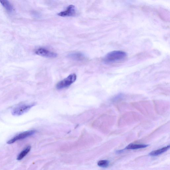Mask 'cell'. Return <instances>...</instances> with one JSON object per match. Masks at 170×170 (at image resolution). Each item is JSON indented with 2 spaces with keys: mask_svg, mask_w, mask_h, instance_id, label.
I'll return each mask as SVG.
<instances>
[{
  "mask_svg": "<svg viewBox=\"0 0 170 170\" xmlns=\"http://www.w3.org/2000/svg\"><path fill=\"white\" fill-rule=\"evenodd\" d=\"M127 54L121 51H114L107 54L104 59V62L106 64L119 61L125 59Z\"/></svg>",
  "mask_w": 170,
  "mask_h": 170,
  "instance_id": "obj_1",
  "label": "cell"
},
{
  "mask_svg": "<svg viewBox=\"0 0 170 170\" xmlns=\"http://www.w3.org/2000/svg\"><path fill=\"white\" fill-rule=\"evenodd\" d=\"M35 132V131L32 130L28 131H27L22 133L8 141V142H7V144H13V143H15L17 141L25 139L26 138L34 134Z\"/></svg>",
  "mask_w": 170,
  "mask_h": 170,
  "instance_id": "obj_4",
  "label": "cell"
},
{
  "mask_svg": "<svg viewBox=\"0 0 170 170\" xmlns=\"http://www.w3.org/2000/svg\"><path fill=\"white\" fill-rule=\"evenodd\" d=\"M109 162L107 160H101L98 162V166L102 167H107L108 166Z\"/></svg>",
  "mask_w": 170,
  "mask_h": 170,
  "instance_id": "obj_12",
  "label": "cell"
},
{
  "mask_svg": "<svg viewBox=\"0 0 170 170\" xmlns=\"http://www.w3.org/2000/svg\"><path fill=\"white\" fill-rule=\"evenodd\" d=\"M77 78L76 74H73L70 75L66 78L58 82L56 86L57 89L61 90L67 88L76 81Z\"/></svg>",
  "mask_w": 170,
  "mask_h": 170,
  "instance_id": "obj_2",
  "label": "cell"
},
{
  "mask_svg": "<svg viewBox=\"0 0 170 170\" xmlns=\"http://www.w3.org/2000/svg\"><path fill=\"white\" fill-rule=\"evenodd\" d=\"M68 57L72 60L81 61L86 59V57L82 53L76 52L71 53L69 55Z\"/></svg>",
  "mask_w": 170,
  "mask_h": 170,
  "instance_id": "obj_7",
  "label": "cell"
},
{
  "mask_svg": "<svg viewBox=\"0 0 170 170\" xmlns=\"http://www.w3.org/2000/svg\"><path fill=\"white\" fill-rule=\"evenodd\" d=\"M34 104L30 105H22L17 107L13 109L12 112V115L14 116H18L23 115L34 106Z\"/></svg>",
  "mask_w": 170,
  "mask_h": 170,
  "instance_id": "obj_3",
  "label": "cell"
},
{
  "mask_svg": "<svg viewBox=\"0 0 170 170\" xmlns=\"http://www.w3.org/2000/svg\"><path fill=\"white\" fill-rule=\"evenodd\" d=\"M0 2L7 11H11L13 10V7L8 0H0Z\"/></svg>",
  "mask_w": 170,
  "mask_h": 170,
  "instance_id": "obj_11",
  "label": "cell"
},
{
  "mask_svg": "<svg viewBox=\"0 0 170 170\" xmlns=\"http://www.w3.org/2000/svg\"><path fill=\"white\" fill-rule=\"evenodd\" d=\"M170 148L169 145L161 148L159 150H154L150 153L149 155L152 156H156L166 152Z\"/></svg>",
  "mask_w": 170,
  "mask_h": 170,
  "instance_id": "obj_8",
  "label": "cell"
},
{
  "mask_svg": "<svg viewBox=\"0 0 170 170\" xmlns=\"http://www.w3.org/2000/svg\"><path fill=\"white\" fill-rule=\"evenodd\" d=\"M31 149V147L30 146H28L26 147L25 149L24 150L22 151L18 155V157H17V160H18V161H20V160L22 159L30 152Z\"/></svg>",
  "mask_w": 170,
  "mask_h": 170,
  "instance_id": "obj_10",
  "label": "cell"
},
{
  "mask_svg": "<svg viewBox=\"0 0 170 170\" xmlns=\"http://www.w3.org/2000/svg\"><path fill=\"white\" fill-rule=\"evenodd\" d=\"M35 53L36 54L46 58H54L57 56L56 53L43 48H40L36 50Z\"/></svg>",
  "mask_w": 170,
  "mask_h": 170,
  "instance_id": "obj_5",
  "label": "cell"
},
{
  "mask_svg": "<svg viewBox=\"0 0 170 170\" xmlns=\"http://www.w3.org/2000/svg\"><path fill=\"white\" fill-rule=\"evenodd\" d=\"M149 146V145L145 144H131L128 145V146L125 148V149L127 150H135L141 148H145Z\"/></svg>",
  "mask_w": 170,
  "mask_h": 170,
  "instance_id": "obj_9",
  "label": "cell"
},
{
  "mask_svg": "<svg viewBox=\"0 0 170 170\" xmlns=\"http://www.w3.org/2000/svg\"><path fill=\"white\" fill-rule=\"evenodd\" d=\"M76 14V10L74 6L70 5L67 7L65 11L60 12L58 15L62 17L71 16H74Z\"/></svg>",
  "mask_w": 170,
  "mask_h": 170,
  "instance_id": "obj_6",
  "label": "cell"
}]
</instances>
